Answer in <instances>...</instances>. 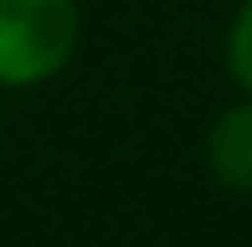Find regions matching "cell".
<instances>
[{"instance_id":"3","label":"cell","mask_w":252,"mask_h":247,"mask_svg":"<svg viewBox=\"0 0 252 247\" xmlns=\"http://www.w3.org/2000/svg\"><path fill=\"white\" fill-rule=\"evenodd\" d=\"M226 77L237 83V93L252 98V0H242L226 26Z\"/></svg>"},{"instance_id":"2","label":"cell","mask_w":252,"mask_h":247,"mask_svg":"<svg viewBox=\"0 0 252 247\" xmlns=\"http://www.w3.org/2000/svg\"><path fill=\"white\" fill-rule=\"evenodd\" d=\"M201 165H206V175H211L216 190L252 196V98L247 93L237 98V103H226L221 114L206 124Z\"/></svg>"},{"instance_id":"1","label":"cell","mask_w":252,"mask_h":247,"mask_svg":"<svg viewBox=\"0 0 252 247\" xmlns=\"http://www.w3.org/2000/svg\"><path fill=\"white\" fill-rule=\"evenodd\" d=\"M83 47L77 0H0V88L26 93L67 72Z\"/></svg>"}]
</instances>
